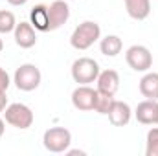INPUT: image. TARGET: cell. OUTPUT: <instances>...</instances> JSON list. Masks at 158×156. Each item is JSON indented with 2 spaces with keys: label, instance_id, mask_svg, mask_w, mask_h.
<instances>
[{
  "label": "cell",
  "instance_id": "21",
  "mask_svg": "<svg viewBox=\"0 0 158 156\" xmlns=\"http://www.w3.org/2000/svg\"><path fill=\"white\" fill-rule=\"evenodd\" d=\"M6 107H7V96L6 92H0V114L6 110Z\"/></svg>",
  "mask_w": 158,
  "mask_h": 156
},
{
  "label": "cell",
  "instance_id": "10",
  "mask_svg": "<svg viewBox=\"0 0 158 156\" xmlns=\"http://www.w3.org/2000/svg\"><path fill=\"white\" fill-rule=\"evenodd\" d=\"M134 116L142 125H155L158 121V101L155 99H143L134 109Z\"/></svg>",
  "mask_w": 158,
  "mask_h": 156
},
{
  "label": "cell",
  "instance_id": "24",
  "mask_svg": "<svg viewBox=\"0 0 158 156\" xmlns=\"http://www.w3.org/2000/svg\"><path fill=\"white\" fill-rule=\"evenodd\" d=\"M4 50V40H2V37H0V51Z\"/></svg>",
  "mask_w": 158,
  "mask_h": 156
},
{
  "label": "cell",
  "instance_id": "8",
  "mask_svg": "<svg viewBox=\"0 0 158 156\" xmlns=\"http://www.w3.org/2000/svg\"><path fill=\"white\" fill-rule=\"evenodd\" d=\"M48 18H50V31L59 30L70 18V7L64 0H53L48 6Z\"/></svg>",
  "mask_w": 158,
  "mask_h": 156
},
{
  "label": "cell",
  "instance_id": "25",
  "mask_svg": "<svg viewBox=\"0 0 158 156\" xmlns=\"http://www.w3.org/2000/svg\"><path fill=\"white\" fill-rule=\"evenodd\" d=\"M156 125H158V121H156Z\"/></svg>",
  "mask_w": 158,
  "mask_h": 156
},
{
  "label": "cell",
  "instance_id": "20",
  "mask_svg": "<svg viewBox=\"0 0 158 156\" xmlns=\"http://www.w3.org/2000/svg\"><path fill=\"white\" fill-rule=\"evenodd\" d=\"M9 84H11V77H9V74L0 66V92H7Z\"/></svg>",
  "mask_w": 158,
  "mask_h": 156
},
{
  "label": "cell",
  "instance_id": "18",
  "mask_svg": "<svg viewBox=\"0 0 158 156\" xmlns=\"http://www.w3.org/2000/svg\"><path fill=\"white\" fill-rule=\"evenodd\" d=\"M15 26H17V18H15L13 11L0 9V33L7 35V33L15 31Z\"/></svg>",
  "mask_w": 158,
  "mask_h": 156
},
{
  "label": "cell",
  "instance_id": "11",
  "mask_svg": "<svg viewBox=\"0 0 158 156\" xmlns=\"http://www.w3.org/2000/svg\"><path fill=\"white\" fill-rule=\"evenodd\" d=\"M96 83H98V92L116 96V92L119 90V74L116 70H110V68L103 70V72H99Z\"/></svg>",
  "mask_w": 158,
  "mask_h": 156
},
{
  "label": "cell",
  "instance_id": "19",
  "mask_svg": "<svg viewBox=\"0 0 158 156\" xmlns=\"http://www.w3.org/2000/svg\"><path fill=\"white\" fill-rule=\"evenodd\" d=\"M145 156H158V127H153L145 138Z\"/></svg>",
  "mask_w": 158,
  "mask_h": 156
},
{
  "label": "cell",
  "instance_id": "15",
  "mask_svg": "<svg viewBox=\"0 0 158 156\" xmlns=\"http://www.w3.org/2000/svg\"><path fill=\"white\" fill-rule=\"evenodd\" d=\"M138 88L145 99L158 101V74L156 72H145V76L140 79Z\"/></svg>",
  "mask_w": 158,
  "mask_h": 156
},
{
  "label": "cell",
  "instance_id": "14",
  "mask_svg": "<svg viewBox=\"0 0 158 156\" xmlns=\"http://www.w3.org/2000/svg\"><path fill=\"white\" fill-rule=\"evenodd\" d=\"M30 24L37 31H50V18H48V6L37 4L30 11Z\"/></svg>",
  "mask_w": 158,
  "mask_h": 156
},
{
  "label": "cell",
  "instance_id": "7",
  "mask_svg": "<svg viewBox=\"0 0 158 156\" xmlns=\"http://www.w3.org/2000/svg\"><path fill=\"white\" fill-rule=\"evenodd\" d=\"M96 99H98V88H92L90 84H79L72 92V105L81 112L94 110Z\"/></svg>",
  "mask_w": 158,
  "mask_h": 156
},
{
  "label": "cell",
  "instance_id": "17",
  "mask_svg": "<svg viewBox=\"0 0 158 156\" xmlns=\"http://www.w3.org/2000/svg\"><path fill=\"white\" fill-rule=\"evenodd\" d=\"M114 101H116L114 96H110V94H103V92H98V99H96V107H94V110H96L98 114H101V116H107L109 110H110V107L114 105Z\"/></svg>",
  "mask_w": 158,
  "mask_h": 156
},
{
  "label": "cell",
  "instance_id": "16",
  "mask_svg": "<svg viewBox=\"0 0 158 156\" xmlns=\"http://www.w3.org/2000/svg\"><path fill=\"white\" fill-rule=\"evenodd\" d=\"M99 50L105 57H116L123 50V40L118 35H107V37L99 39Z\"/></svg>",
  "mask_w": 158,
  "mask_h": 156
},
{
  "label": "cell",
  "instance_id": "3",
  "mask_svg": "<svg viewBox=\"0 0 158 156\" xmlns=\"http://www.w3.org/2000/svg\"><path fill=\"white\" fill-rule=\"evenodd\" d=\"M72 79L77 83V84H90V83H96V79L99 76V64L96 59L92 57H79L72 63Z\"/></svg>",
  "mask_w": 158,
  "mask_h": 156
},
{
  "label": "cell",
  "instance_id": "4",
  "mask_svg": "<svg viewBox=\"0 0 158 156\" xmlns=\"http://www.w3.org/2000/svg\"><path fill=\"white\" fill-rule=\"evenodd\" d=\"M4 119L7 125L15 127V129H20V130H26L33 125V110L24 105V103H11L6 107L4 110Z\"/></svg>",
  "mask_w": 158,
  "mask_h": 156
},
{
  "label": "cell",
  "instance_id": "13",
  "mask_svg": "<svg viewBox=\"0 0 158 156\" xmlns=\"http://www.w3.org/2000/svg\"><path fill=\"white\" fill-rule=\"evenodd\" d=\"M127 15L134 20H145L151 13V0H123Z\"/></svg>",
  "mask_w": 158,
  "mask_h": 156
},
{
  "label": "cell",
  "instance_id": "12",
  "mask_svg": "<svg viewBox=\"0 0 158 156\" xmlns=\"http://www.w3.org/2000/svg\"><path fill=\"white\" fill-rule=\"evenodd\" d=\"M107 116H109V121H110L114 127H125V125L131 121V117H132V110H131L129 103L116 99Z\"/></svg>",
  "mask_w": 158,
  "mask_h": 156
},
{
  "label": "cell",
  "instance_id": "9",
  "mask_svg": "<svg viewBox=\"0 0 158 156\" xmlns=\"http://www.w3.org/2000/svg\"><path fill=\"white\" fill-rule=\"evenodd\" d=\"M37 30L30 24V22H17L15 26V31H13V37L19 48L22 50H30L37 44Z\"/></svg>",
  "mask_w": 158,
  "mask_h": 156
},
{
  "label": "cell",
  "instance_id": "2",
  "mask_svg": "<svg viewBox=\"0 0 158 156\" xmlns=\"http://www.w3.org/2000/svg\"><path fill=\"white\" fill-rule=\"evenodd\" d=\"M40 81H42V74L40 70L31 64V63H24L20 64L17 70H15V76H13V83L19 90L22 92H33L40 86Z\"/></svg>",
  "mask_w": 158,
  "mask_h": 156
},
{
  "label": "cell",
  "instance_id": "22",
  "mask_svg": "<svg viewBox=\"0 0 158 156\" xmlns=\"http://www.w3.org/2000/svg\"><path fill=\"white\" fill-rule=\"evenodd\" d=\"M11 6H15V7H19V6H24V4H28V0H7Z\"/></svg>",
  "mask_w": 158,
  "mask_h": 156
},
{
  "label": "cell",
  "instance_id": "23",
  "mask_svg": "<svg viewBox=\"0 0 158 156\" xmlns=\"http://www.w3.org/2000/svg\"><path fill=\"white\" fill-rule=\"evenodd\" d=\"M4 132H6V121L0 117V138L4 136Z\"/></svg>",
  "mask_w": 158,
  "mask_h": 156
},
{
  "label": "cell",
  "instance_id": "1",
  "mask_svg": "<svg viewBox=\"0 0 158 156\" xmlns=\"http://www.w3.org/2000/svg\"><path fill=\"white\" fill-rule=\"evenodd\" d=\"M99 39H101L99 24L94 22V20H85V22H81L77 28L72 31L70 44H72L74 50L83 51V50H88L90 46H94V42H98Z\"/></svg>",
  "mask_w": 158,
  "mask_h": 156
},
{
  "label": "cell",
  "instance_id": "5",
  "mask_svg": "<svg viewBox=\"0 0 158 156\" xmlns=\"http://www.w3.org/2000/svg\"><path fill=\"white\" fill-rule=\"evenodd\" d=\"M72 143V132L64 127H52L42 136V145L50 153H66Z\"/></svg>",
  "mask_w": 158,
  "mask_h": 156
},
{
  "label": "cell",
  "instance_id": "6",
  "mask_svg": "<svg viewBox=\"0 0 158 156\" xmlns=\"http://www.w3.org/2000/svg\"><path fill=\"white\" fill-rule=\"evenodd\" d=\"M125 61L134 72H149L153 66V53L143 44H132L125 51Z\"/></svg>",
  "mask_w": 158,
  "mask_h": 156
}]
</instances>
